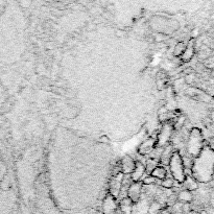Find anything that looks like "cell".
I'll use <instances>...</instances> for the list:
<instances>
[{"mask_svg": "<svg viewBox=\"0 0 214 214\" xmlns=\"http://www.w3.org/2000/svg\"><path fill=\"white\" fill-rule=\"evenodd\" d=\"M214 174V149H204L193 164V175L199 182H208Z\"/></svg>", "mask_w": 214, "mask_h": 214, "instance_id": "1", "label": "cell"}, {"mask_svg": "<svg viewBox=\"0 0 214 214\" xmlns=\"http://www.w3.org/2000/svg\"><path fill=\"white\" fill-rule=\"evenodd\" d=\"M169 168H170L171 174L175 182L183 183L186 179L185 175V165H184L183 158L181 157L179 153H174L169 160Z\"/></svg>", "mask_w": 214, "mask_h": 214, "instance_id": "2", "label": "cell"}, {"mask_svg": "<svg viewBox=\"0 0 214 214\" xmlns=\"http://www.w3.org/2000/svg\"><path fill=\"white\" fill-rule=\"evenodd\" d=\"M203 150V136L196 128L192 130L188 142V153L192 157H197Z\"/></svg>", "mask_w": 214, "mask_h": 214, "instance_id": "3", "label": "cell"}, {"mask_svg": "<svg viewBox=\"0 0 214 214\" xmlns=\"http://www.w3.org/2000/svg\"><path fill=\"white\" fill-rule=\"evenodd\" d=\"M122 180H123V174H118L117 175H115L114 179L112 180L111 184H110V191H111V194L114 197H117L120 190H121Z\"/></svg>", "mask_w": 214, "mask_h": 214, "instance_id": "4", "label": "cell"}, {"mask_svg": "<svg viewBox=\"0 0 214 214\" xmlns=\"http://www.w3.org/2000/svg\"><path fill=\"white\" fill-rule=\"evenodd\" d=\"M128 199L133 202H138L141 195V183L135 182L128 187Z\"/></svg>", "mask_w": 214, "mask_h": 214, "instance_id": "5", "label": "cell"}, {"mask_svg": "<svg viewBox=\"0 0 214 214\" xmlns=\"http://www.w3.org/2000/svg\"><path fill=\"white\" fill-rule=\"evenodd\" d=\"M171 132H172V128H171L170 124L164 125V128H162L160 135H159L158 146H163V145L168 141L169 138H170V136H171Z\"/></svg>", "mask_w": 214, "mask_h": 214, "instance_id": "6", "label": "cell"}, {"mask_svg": "<svg viewBox=\"0 0 214 214\" xmlns=\"http://www.w3.org/2000/svg\"><path fill=\"white\" fill-rule=\"evenodd\" d=\"M135 162L130 157H124L121 161V174H130L133 172L135 168Z\"/></svg>", "mask_w": 214, "mask_h": 214, "instance_id": "7", "label": "cell"}, {"mask_svg": "<svg viewBox=\"0 0 214 214\" xmlns=\"http://www.w3.org/2000/svg\"><path fill=\"white\" fill-rule=\"evenodd\" d=\"M144 174H145V167L143 166V164L141 162H137L135 164V168H134L133 172H132V180L134 182H138L143 177Z\"/></svg>", "mask_w": 214, "mask_h": 214, "instance_id": "8", "label": "cell"}, {"mask_svg": "<svg viewBox=\"0 0 214 214\" xmlns=\"http://www.w3.org/2000/svg\"><path fill=\"white\" fill-rule=\"evenodd\" d=\"M174 153V152H172V146H167L165 147V149L162 150V153L160 156V160H161V163L163 164V165H168L169 163V160H170V157L171 155Z\"/></svg>", "mask_w": 214, "mask_h": 214, "instance_id": "9", "label": "cell"}, {"mask_svg": "<svg viewBox=\"0 0 214 214\" xmlns=\"http://www.w3.org/2000/svg\"><path fill=\"white\" fill-rule=\"evenodd\" d=\"M166 174H167L166 169L161 166H157L152 172H150V175H153L156 180H161V181L166 179Z\"/></svg>", "mask_w": 214, "mask_h": 214, "instance_id": "10", "label": "cell"}, {"mask_svg": "<svg viewBox=\"0 0 214 214\" xmlns=\"http://www.w3.org/2000/svg\"><path fill=\"white\" fill-rule=\"evenodd\" d=\"M153 144H155V141L153 139H149L147 141H145L143 144L140 146L139 152L142 153V155H146V153H150L153 150Z\"/></svg>", "mask_w": 214, "mask_h": 214, "instance_id": "11", "label": "cell"}, {"mask_svg": "<svg viewBox=\"0 0 214 214\" xmlns=\"http://www.w3.org/2000/svg\"><path fill=\"white\" fill-rule=\"evenodd\" d=\"M183 183H185V186H186V188H187L188 191H192V190H195V189L199 188L196 180H194L193 178H191V177H186V179Z\"/></svg>", "mask_w": 214, "mask_h": 214, "instance_id": "12", "label": "cell"}, {"mask_svg": "<svg viewBox=\"0 0 214 214\" xmlns=\"http://www.w3.org/2000/svg\"><path fill=\"white\" fill-rule=\"evenodd\" d=\"M178 199H179L180 201H182V202L188 203V202H190L191 199H192V194H191L190 191H188V190H183V191H181V192L179 193Z\"/></svg>", "mask_w": 214, "mask_h": 214, "instance_id": "13", "label": "cell"}, {"mask_svg": "<svg viewBox=\"0 0 214 214\" xmlns=\"http://www.w3.org/2000/svg\"><path fill=\"white\" fill-rule=\"evenodd\" d=\"M192 56H193V46L189 45L188 47H186L185 51H184V53L182 54V59H183V61L187 62L192 57Z\"/></svg>", "mask_w": 214, "mask_h": 214, "instance_id": "14", "label": "cell"}, {"mask_svg": "<svg viewBox=\"0 0 214 214\" xmlns=\"http://www.w3.org/2000/svg\"><path fill=\"white\" fill-rule=\"evenodd\" d=\"M186 49V45L184 43H179L178 45H175V47L174 49V56L179 57V56H182V54L184 53V51H185Z\"/></svg>", "mask_w": 214, "mask_h": 214, "instance_id": "15", "label": "cell"}, {"mask_svg": "<svg viewBox=\"0 0 214 214\" xmlns=\"http://www.w3.org/2000/svg\"><path fill=\"white\" fill-rule=\"evenodd\" d=\"M157 166H158L157 161L153 160V159H149V161H147V166H146L147 171H149V172H152Z\"/></svg>", "mask_w": 214, "mask_h": 214, "instance_id": "16", "label": "cell"}, {"mask_svg": "<svg viewBox=\"0 0 214 214\" xmlns=\"http://www.w3.org/2000/svg\"><path fill=\"white\" fill-rule=\"evenodd\" d=\"M162 186L163 187H165V188H172L174 186V180H172V179H164L163 181H162Z\"/></svg>", "mask_w": 214, "mask_h": 214, "instance_id": "17", "label": "cell"}, {"mask_svg": "<svg viewBox=\"0 0 214 214\" xmlns=\"http://www.w3.org/2000/svg\"><path fill=\"white\" fill-rule=\"evenodd\" d=\"M159 209H160V204L153 203V204L150 206V208H149V212H150V214H156L158 212Z\"/></svg>", "mask_w": 214, "mask_h": 214, "instance_id": "18", "label": "cell"}, {"mask_svg": "<svg viewBox=\"0 0 214 214\" xmlns=\"http://www.w3.org/2000/svg\"><path fill=\"white\" fill-rule=\"evenodd\" d=\"M155 182H156V179L153 177V175H149V177H146L143 180V183L145 184V185H152V184H153Z\"/></svg>", "mask_w": 214, "mask_h": 214, "instance_id": "19", "label": "cell"}, {"mask_svg": "<svg viewBox=\"0 0 214 214\" xmlns=\"http://www.w3.org/2000/svg\"><path fill=\"white\" fill-rule=\"evenodd\" d=\"M161 214H170V213H169V211H168V210H162Z\"/></svg>", "mask_w": 214, "mask_h": 214, "instance_id": "20", "label": "cell"}, {"mask_svg": "<svg viewBox=\"0 0 214 214\" xmlns=\"http://www.w3.org/2000/svg\"><path fill=\"white\" fill-rule=\"evenodd\" d=\"M54 1H65V0H54Z\"/></svg>", "mask_w": 214, "mask_h": 214, "instance_id": "21", "label": "cell"}]
</instances>
